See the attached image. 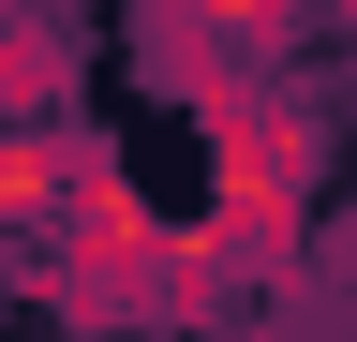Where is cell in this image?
I'll return each instance as SVG.
<instances>
[{"mask_svg":"<svg viewBox=\"0 0 357 342\" xmlns=\"http://www.w3.org/2000/svg\"><path fill=\"white\" fill-rule=\"evenodd\" d=\"M89 164H105V134H89V119H0V224L45 238V224L75 208Z\"/></svg>","mask_w":357,"mask_h":342,"instance_id":"1","label":"cell"},{"mask_svg":"<svg viewBox=\"0 0 357 342\" xmlns=\"http://www.w3.org/2000/svg\"><path fill=\"white\" fill-rule=\"evenodd\" d=\"M194 238H208V268L238 283V297L312 268V208H298V194H208V224H194Z\"/></svg>","mask_w":357,"mask_h":342,"instance_id":"2","label":"cell"},{"mask_svg":"<svg viewBox=\"0 0 357 342\" xmlns=\"http://www.w3.org/2000/svg\"><path fill=\"white\" fill-rule=\"evenodd\" d=\"M312 15H342V0H134V30H194V45H238V60H283Z\"/></svg>","mask_w":357,"mask_h":342,"instance_id":"3","label":"cell"},{"mask_svg":"<svg viewBox=\"0 0 357 342\" xmlns=\"http://www.w3.org/2000/svg\"><path fill=\"white\" fill-rule=\"evenodd\" d=\"M75 104V45L45 0H0V119H60Z\"/></svg>","mask_w":357,"mask_h":342,"instance_id":"4","label":"cell"},{"mask_svg":"<svg viewBox=\"0 0 357 342\" xmlns=\"http://www.w3.org/2000/svg\"><path fill=\"white\" fill-rule=\"evenodd\" d=\"M342 15H357V0H342Z\"/></svg>","mask_w":357,"mask_h":342,"instance_id":"5","label":"cell"}]
</instances>
